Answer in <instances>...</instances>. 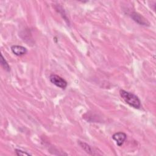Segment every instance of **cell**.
<instances>
[{
  "label": "cell",
  "mask_w": 156,
  "mask_h": 156,
  "mask_svg": "<svg viewBox=\"0 0 156 156\" xmlns=\"http://www.w3.org/2000/svg\"><path fill=\"white\" fill-rule=\"evenodd\" d=\"M130 16L133 19V20L137 23L138 24L144 26H149V23L148 22V21L139 13L136 12H132L130 13Z\"/></svg>",
  "instance_id": "cell-3"
},
{
  "label": "cell",
  "mask_w": 156,
  "mask_h": 156,
  "mask_svg": "<svg viewBox=\"0 0 156 156\" xmlns=\"http://www.w3.org/2000/svg\"><path fill=\"white\" fill-rule=\"evenodd\" d=\"M0 62H1V65L2 66V68L6 71L9 72L10 71V66L9 65V63L7 62L6 60L4 58V57H3L2 54H1V60H0Z\"/></svg>",
  "instance_id": "cell-7"
},
{
  "label": "cell",
  "mask_w": 156,
  "mask_h": 156,
  "mask_svg": "<svg viewBox=\"0 0 156 156\" xmlns=\"http://www.w3.org/2000/svg\"><path fill=\"white\" fill-rule=\"evenodd\" d=\"M112 138L116 141L118 146H121L127 138V135L122 132H118L115 133L112 135Z\"/></svg>",
  "instance_id": "cell-4"
},
{
  "label": "cell",
  "mask_w": 156,
  "mask_h": 156,
  "mask_svg": "<svg viewBox=\"0 0 156 156\" xmlns=\"http://www.w3.org/2000/svg\"><path fill=\"white\" fill-rule=\"evenodd\" d=\"M119 94L124 101L130 107L136 109L140 108L141 101L136 95L124 90H120Z\"/></svg>",
  "instance_id": "cell-1"
},
{
  "label": "cell",
  "mask_w": 156,
  "mask_h": 156,
  "mask_svg": "<svg viewBox=\"0 0 156 156\" xmlns=\"http://www.w3.org/2000/svg\"><path fill=\"white\" fill-rule=\"evenodd\" d=\"M12 52L17 56H21L26 54L27 52V49L20 45H13L11 47Z\"/></svg>",
  "instance_id": "cell-5"
},
{
  "label": "cell",
  "mask_w": 156,
  "mask_h": 156,
  "mask_svg": "<svg viewBox=\"0 0 156 156\" xmlns=\"http://www.w3.org/2000/svg\"><path fill=\"white\" fill-rule=\"evenodd\" d=\"M15 154L16 155H18V156H21V155H31L29 153H27L26 152H24L21 149H16L15 150Z\"/></svg>",
  "instance_id": "cell-8"
},
{
  "label": "cell",
  "mask_w": 156,
  "mask_h": 156,
  "mask_svg": "<svg viewBox=\"0 0 156 156\" xmlns=\"http://www.w3.org/2000/svg\"><path fill=\"white\" fill-rule=\"evenodd\" d=\"M79 144L80 145V146L88 154L90 155H96L95 153L93 152V151L92 150V147L88 145V144L83 142V141H79L78 142Z\"/></svg>",
  "instance_id": "cell-6"
},
{
  "label": "cell",
  "mask_w": 156,
  "mask_h": 156,
  "mask_svg": "<svg viewBox=\"0 0 156 156\" xmlns=\"http://www.w3.org/2000/svg\"><path fill=\"white\" fill-rule=\"evenodd\" d=\"M49 80L52 83L62 89H65L67 87V82L60 76L52 74L49 76Z\"/></svg>",
  "instance_id": "cell-2"
}]
</instances>
